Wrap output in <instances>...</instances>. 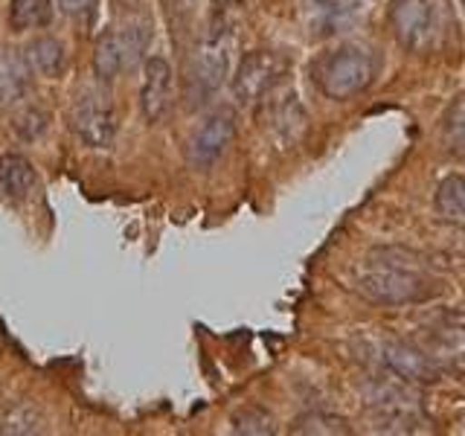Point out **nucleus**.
Returning a JSON list of instances; mask_svg holds the SVG:
<instances>
[{"label":"nucleus","instance_id":"f257e3e1","mask_svg":"<svg viewBox=\"0 0 465 436\" xmlns=\"http://www.w3.org/2000/svg\"><path fill=\"white\" fill-rule=\"evenodd\" d=\"M355 291L370 302L401 305L436 294V280L404 247H375L355 271Z\"/></svg>","mask_w":465,"mask_h":436},{"label":"nucleus","instance_id":"f03ea898","mask_svg":"<svg viewBox=\"0 0 465 436\" xmlns=\"http://www.w3.org/2000/svg\"><path fill=\"white\" fill-rule=\"evenodd\" d=\"M230 50L232 38L224 21H213L203 38L195 44L193 58L186 70V102L189 108L207 105L210 96H215L218 87L224 84L230 73Z\"/></svg>","mask_w":465,"mask_h":436},{"label":"nucleus","instance_id":"7ed1b4c3","mask_svg":"<svg viewBox=\"0 0 465 436\" xmlns=\"http://www.w3.org/2000/svg\"><path fill=\"white\" fill-rule=\"evenodd\" d=\"M390 21L399 41L416 53L440 50L454 26L448 0H392Z\"/></svg>","mask_w":465,"mask_h":436},{"label":"nucleus","instance_id":"20e7f679","mask_svg":"<svg viewBox=\"0 0 465 436\" xmlns=\"http://www.w3.org/2000/svg\"><path fill=\"white\" fill-rule=\"evenodd\" d=\"M363 396H367V407L384 421L387 431H416L421 421H428L419 392L396 372H390L387 378H372Z\"/></svg>","mask_w":465,"mask_h":436},{"label":"nucleus","instance_id":"39448f33","mask_svg":"<svg viewBox=\"0 0 465 436\" xmlns=\"http://www.w3.org/2000/svg\"><path fill=\"white\" fill-rule=\"evenodd\" d=\"M375 55L363 47H341L329 53L323 62L317 64L314 76L320 91L329 99H349L370 87L375 79Z\"/></svg>","mask_w":465,"mask_h":436},{"label":"nucleus","instance_id":"423d86ee","mask_svg":"<svg viewBox=\"0 0 465 436\" xmlns=\"http://www.w3.org/2000/svg\"><path fill=\"white\" fill-rule=\"evenodd\" d=\"M149 41L152 33L145 21H131L102 33L94 47V73L102 82L116 79L120 73L140 64L143 53L149 50Z\"/></svg>","mask_w":465,"mask_h":436},{"label":"nucleus","instance_id":"0eeeda50","mask_svg":"<svg viewBox=\"0 0 465 436\" xmlns=\"http://www.w3.org/2000/svg\"><path fill=\"white\" fill-rule=\"evenodd\" d=\"M67 125L87 149H108L116 137V111L111 96L102 87H84L73 99Z\"/></svg>","mask_w":465,"mask_h":436},{"label":"nucleus","instance_id":"6e6552de","mask_svg":"<svg viewBox=\"0 0 465 436\" xmlns=\"http://www.w3.org/2000/svg\"><path fill=\"white\" fill-rule=\"evenodd\" d=\"M288 73L285 55L273 50H253L242 58V64L232 76V96L239 105H256L265 99Z\"/></svg>","mask_w":465,"mask_h":436},{"label":"nucleus","instance_id":"1a4fd4ad","mask_svg":"<svg viewBox=\"0 0 465 436\" xmlns=\"http://www.w3.org/2000/svg\"><path fill=\"white\" fill-rule=\"evenodd\" d=\"M236 140V116L227 108H215L186 140V164L193 169H210L227 154Z\"/></svg>","mask_w":465,"mask_h":436},{"label":"nucleus","instance_id":"9d476101","mask_svg":"<svg viewBox=\"0 0 465 436\" xmlns=\"http://www.w3.org/2000/svg\"><path fill=\"white\" fill-rule=\"evenodd\" d=\"M140 108L149 123L166 120L174 108V70L163 55L145 58L143 84H140Z\"/></svg>","mask_w":465,"mask_h":436},{"label":"nucleus","instance_id":"9b49d317","mask_svg":"<svg viewBox=\"0 0 465 436\" xmlns=\"http://www.w3.org/2000/svg\"><path fill=\"white\" fill-rule=\"evenodd\" d=\"M384 363L390 372H396L411 384H430L442 372L440 361H433L430 355H425L421 349L411 343H390L384 349Z\"/></svg>","mask_w":465,"mask_h":436},{"label":"nucleus","instance_id":"f8f14e48","mask_svg":"<svg viewBox=\"0 0 465 436\" xmlns=\"http://www.w3.org/2000/svg\"><path fill=\"white\" fill-rule=\"evenodd\" d=\"M35 186H38V174L24 154L9 152L0 157V198L21 203L35 193Z\"/></svg>","mask_w":465,"mask_h":436},{"label":"nucleus","instance_id":"ddd939ff","mask_svg":"<svg viewBox=\"0 0 465 436\" xmlns=\"http://www.w3.org/2000/svg\"><path fill=\"white\" fill-rule=\"evenodd\" d=\"M29 82H33V70L24 53L0 50V108L18 105L29 91Z\"/></svg>","mask_w":465,"mask_h":436},{"label":"nucleus","instance_id":"4468645a","mask_svg":"<svg viewBox=\"0 0 465 436\" xmlns=\"http://www.w3.org/2000/svg\"><path fill=\"white\" fill-rule=\"evenodd\" d=\"M24 58H26V64L33 73H41V76H47V79H55V76H62L64 67H67V50H64V44L53 38V35H38L26 44V50H24Z\"/></svg>","mask_w":465,"mask_h":436},{"label":"nucleus","instance_id":"2eb2a0df","mask_svg":"<svg viewBox=\"0 0 465 436\" xmlns=\"http://www.w3.org/2000/svg\"><path fill=\"white\" fill-rule=\"evenodd\" d=\"M305 9H309L320 33H334V29L355 15L358 0H305Z\"/></svg>","mask_w":465,"mask_h":436},{"label":"nucleus","instance_id":"dca6fc26","mask_svg":"<svg viewBox=\"0 0 465 436\" xmlns=\"http://www.w3.org/2000/svg\"><path fill=\"white\" fill-rule=\"evenodd\" d=\"M436 213L450 224H465V174L445 178L436 189Z\"/></svg>","mask_w":465,"mask_h":436},{"label":"nucleus","instance_id":"f3484780","mask_svg":"<svg viewBox=\"0 0 465 436\" xmlns=\"http://www.w3.org/2000/svg\"><path fill=\"white\" fill-rule=\"evenodd\" d=\"M53 21V4L50 0H12L9 4V24L15 33L26 29H41Z\"/></svg>","mask_w":465,"mask_h":436},{"label":"nucleus","instance_id":"a211bd4d","mask_svg":"<svg viewBox=\"0 0 465 436\" xmlns=\"http://www.w3.org/2000/svg\"><path fill=\"white\" fill-rule=\"evenodd\" d=\"M442 137L448 152L465 160V96H460L454 105L448 108L445 123H442Z\"/></svg>","mask_w":465,"mask_h":436},{"label":"nucleus","instance_id":"6ab92c4d","mask_svg":"<svg viewBox=\"0 0 465 436\" xmlns=\"http://www.w3.org/2000/svg\"><path fill=\"white\" fill-rule=\"evenodd\" d=\"M232 433L268 436V433H276V421L268 411H262V407H242V411L232 416Z\"/></svg>","mask_w":465,"mask_h":436},{"label":"nucleus","instance_id":"aec40b11","mask_svg":"<svg viewBox=\"0 0 465 436\" xmlns=\"http://www.w3.org/2000/svg\"><path fill=\"white\" fill-rule=\"evenodd\" d=\"M47 125H50V114L44 111L41 105H29L24 108L18 116H15V131H18L21 140H38L47 134Z\"/></svg>","mask_w":465,"mask_h":436},{"label":"nucleus","instance_id":"412c9836","mask_svg":"<svg viewBox=\"0 0 465 436\" xmlns=\"http://www.w3.org/2000/svg\"><path fill=\"white\" fill-rule=\"evenodd\" d=\"M41 431V416L29 404L12 407V413L4 419L0 433H38Z\"/></svg>","mask_w":465,"mask_h":436},{"label":"nucleus","instance_id":"4be33fe9","mask_svg":"<svg viewBox=\"0 0 465 436\" xmlns=\"http://www.w3.org/2000/svg\"><path fill=\"white\" fill-rule=\"evenodd\" d=\"M294 433H349V428L343 425L341 419H334V416L309 413V416H302L294 425Z\"/></svg>","mask_w":465,"mask_h":436},{"label":"nucleus","instance_id":"5701e85b","mask_svg":"<svg viewBox=\"0 0 465 436\" xmlns=\"http://www.w3.org/2000/svg\"><path fill=\"white\" fill-rule=\"evenodd\" d=\"M91 6H94V0H62V9L67 15H84Z\"/></svg>","mask_w":465,"mask_h":436}]
</instances>
